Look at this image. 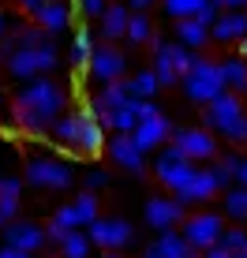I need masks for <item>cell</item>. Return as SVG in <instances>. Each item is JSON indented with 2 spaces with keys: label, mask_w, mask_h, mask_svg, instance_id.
<instances>
[{
  "label": "cell",
  "mask_w": 247,
  "mask_h": 258,
  "mask_svg": "<svg viewBox=\"0 0 247 258\" xmlns=\"http://www.w3.org/2000/svg\"><path fill=\"white\" fill-rule=\"evenodd\" d=\"M243 8H247V0H243Z\"/></svg>",
  "instance_id": "db71d44e"
},
{
  "label": "cell",
  "mask_w": 247,
  "mask_h": 258,
  "mask_svg": "<svg viewBox=\"0 0 247 258\" xmlns=\"http://www.w3.org/2000/svg\"><path fill=\"white\" fill-rule=\"evenodd\" d=\"M199 258H232V254H228L225 247H217V243H214V247H206V251H199Z\"/></svg>",
  "instance_id": "60d3db41"
},
{
  "label": "cell",
  "mask_w": 247,
  "mask_h": 258,
  "mask_svg": "<svg viewBox=\"0 0 247 258\" xmlns=\"http://www.w3.org/2000/svg\"><path fill=\"white\" fill-rule=\"evenodd\" d=\"M247 38V8H232V12H217V19L210 23V41H240Z\"/></svg>",
  "instance_id": "d6986e66"
},
{
  "label": "cell",
  "mask_w": 247,
  "mask_h": 258,
  "mask_svg": "<svg viewBox=\"0 0 247 258\" xmlns=\"http://www.w3.org/2000/svg\"><path fill=\"white\" fill-rule=\"evenodd\" d=\"M154 4H157V0H128L124 8H128V12H150Z\"/></svg>",
  "instance_id": "f35d334b"
},
{
  "label": "cell",
  "mask_w": 247,
  "mask_h": 258,
  "mask_svg": "<svg viewBox=\"0 0 247 258\" xmlns=\"http://www.w3.org/2000/svg\"><path fill=\"white\" fill-rule=\"evenodd\" d=\"M105 146H109V157L124 168V172L146 176V154L131 142V135H109V139H105Z\"/></svg>",
  "instance_id": "9a60e30c"
},
{
  "label": "cell",
  "mask_w": 247,
  "mask_h": 258,
  "mask_svg": "<svg viewBox=\"0 0 247 258\" xmlns=\"http://www.w3.org/2000/svg\"><path fill=\"white\" fill-rule=\"evenodd\" d=\"M12 30H15V19H12L8 12H0V38H8Z\"/></svg>",
  "instance_id": "ab89813d"
},
{
  "label": "cell",
  "mask_w": 247,
  "mask_h": 258,
  "mask_svg": "<svg viewBox=\"0 0 247 258\" xmlns=\"http://www.w3.org/2000/svg\"><path fill=\"white\" fill-rule=\"evenodd\" d=\"M90 52H94V34H90V26H79L75 38H72V49H68V60H72V68L86 71V60H90Z\"/></svg>",
  "instance_id": "484cf974"
},
{
  "label": "cell",
  "mask_w": 247,
  "mask_h": 258,
  "mask_svg": "<svg viewBox=\"0 0 247 258\" xmlns=\"http://www.w3.org/2000/svg\"><path fill=\"white\" fill-rule=\"evenodd\" d=\"M0 127H4V123H0Z\"/></svg>",
  "instance_id": "11a10c76"
},
{
  "label": "cell",
  "mask_w": 247,
  "mask_h": 258,
  "mask_svg": "<svg viewBox=\"0 0 247 258\" xmlns=\"http://www.w3.org/2000/svg\"><path fill=\"white\" fill-rule=\"evenodd\" d=\"M75 180V168L64 161V157H52V154H38L26 161V183L34 187H45V191H64L72 187Z\"/></svg>",
  "instance_id": "8992f818"
},
{
  "label": "cell",
  "mask_w": 247,
  "mask_h": 258,
  "mask_svg": "<svg viewBox=\"0 0 247 258\" xmlns=\"http://www.w3.org/2000/svg\"><path fill=\"white\" fill-rule=\"evenodd\" d=\"M0 195H8V199H19L23 195V180L15 172H0Z\"/></svg>",
  "instance_id": "d6a6232c"
},
{
  "label": "cell",
  "mask_w": 247,
  "mask_h": 258,
  "mask_svg": "<svg viewBox=\"0 0 247 258\" xmlns=\"http://www.w3.org/2000/svg\"><path fill=\"white\" fill-rule=\"evenodd\" d=\"M195 168L199 165H191L172 142H169V146H161V150H157V157H154V176L161 180V187H169V191H180L183 183L191 180Z\"/></svg>",
  "instance_id": "52a82bcc"
},
{
  "label": "cell",
  "mask_w": 247,
  "mask_h": 258,
  "mask_svg": "<svg viewBox=\"0 0 247 258\" xmlns=\"http://www.w3.org/2000/svg\"><path fill=\"white\" fill-rule=\"evenodd\" d=\"M236 187H247V157L240 161V168H236Z\"/></svg>",
  "instance_id": "7bdbcfd3"
},
{
  "label": "cell",
  "mask_w": 247,
  "mask_h": 258,
  "mask_svg": "<svg viewBox=\"0 0 247 258\" xmlns=\"http://www.w3.org/2000/svg\"><path fill=\"white\" fill-rule=\"evenodd\" d=\"M79 228V217H75V210H72V202L68 206H60L56 213L49 217V228H45V243H60L68 232H75Z\"/></svg>",
  "instance_id": "603a6c76"
},
{
  "label": "cell",
  "mask_w": 247,
  "mask_h": 258,
  "mask_svg": "<svg viewBox=\"0 0 247 258\" xmlns=\"http://www.w3.org/2000/svg\"><path fill=\"white\" fill-rule=\"evenodd\" d=\"M75 8L86 15V19H101V12L109 8V0H75Z\"/></svg>",
  "instance_id": "e575fe53"
},
{
  "label": "cell",
  "mask_w": 247,
  "mask_h": 258,
  "mask_svg": "<svg viewBox=\"0 0 247 258\" xmlns=\"http://www.w3.org/2000/svg\"><path fill=\"white\" fill-rule=\"evenodd\" d=\"M30 19H34V26H41V30L52 38V34H60V30L72 26V4H68V0H41Z\"/></svg>",
  "instance_id": "2e32d148"
},
{
  "label": "cell",
  "mask_w": 247,
  "mask_h": 258,
  "mask_svg": "<svg viewBox=\"0 0 247 258\" xmlns=\"http://www.w3.org/2000/svg\"><path fill=\"white\" fill-rule=\"evenodd\" d=\"M217 12H232V8H243V0H210Z\"/></svg>",
  "instance_id": "b9f144b4"
},
{
  "label": "cell",
  "mask_w": 247,
  "mask_h": 258,
  "mask_svg": "<svg viewBox=\"0 0 247 258\" xmlns=\"http://www.w3.org/2000/svg\"><path fill=\"white\" fill-rule=\"evenodd\" d=\"M4 109H8V97H4V90H0V116H4Z\"/></svg>",
  "instance_id": "c3c4849f"
},
{
  "label": "cell",
  "mask_w": 247,
  "mask_h": 258,
  "mask_svg": "<svg viewBox=\"0 0 247 258\" xmlns=\"http://www.w3.org/2000/svg\"><path fill=\"white\" fill-rule=\"evenodd\" d=\"M49 131H52V139H56L60 146H68L75 157H98L101 150H105V127L94 120L90 105L56 116Z\"/></svg>",
  "instance_id": "7a4b0ae2"
},
{
  "label": "cell",
  "mask_w": 247,
  "mask_h": 258,
  "mask_svg": "<svg viewBox=\"0 0 247 258\" xmlns=\"http://www.w3.org/2000/svg\"><path fill=\"white\" fill-rule=\"evenodd\" d=\"M128 19H131V12L124 4H109L101 12V34H105V41H120L124 38V30H128Z\"/></svg>",
  "instance_id": "7402d4cb"
},
{
  "label": "cell",
  "mask_w": 247,
  "mask_h": 258,
  "mask_svg": "<svg viewBox=\"0 0 247 258\" xmlns=\"http://www.w3.org/2000/svg\"><path fill=\"white\" fill-rule=\"evenodd\" d=\"M90 239H86L83 228H75V232H68L60 239V258H90Z\"/></svg>",
  "instance_id": "83f0119b"
},
{
  "label": "cell",
  "mask_w": 247,
  "mask_h": 258,
  "mask_svg": "<svg viewBox=\"0 0 247 258\" xmlns=\"http://www.w3.org/2000/svg\"><path fill=\"white\" fill-rule=\"evenodd\" d=\"M0 236H4V247H15V251H26V254L45 247V225H38V221H8L0 228Z\"/></svg>",
  "instance_id": "5bb4252c"
},
{
  "label": "cell",
  "mask_w": 247,
  "mask_h": 258,
  "mask_svg": "<svg viewBox=\"0 0 247 258\" xmlns=\"http://www.w3.org/2000/svg\"><path fill=\"white\" fill-rule=\"evenodd\" d=\"M221 139H228L232 146H247V116H240V120H236L232 127H228L225 135H221Z\"/></svg>",
  "instance_id": "836d02e7"
},
{
  "label": "cell",
  "mask_w": 247,
  "mask_h": 258,
  "mask_svg": "<svg viewBox=\"0 0 247 258\" xmlns=\"http://www.w3.org/2000/svg\"><path fill=\"white\" fill-rule=\"evenodd\" d=\"M15 213H19V199H8V195H0V228H4L8 221H15Z\"/></svg>",
  "instance_id": "8d00e7d4"
},
{
  "label": "cell",
  "mask_w": 247,
  "mask_h": 258,
  "mask_svg": "<svg viewBox=\"0 0 247 258\" xmlns=\"http://www.w3.org/2000/svg\"><path fill=\"white\" fill-rule=\"evenodd\" d=\"M60 64V49L49 41H41V45H26V49H15L12 60H8V75L15 79V83H30V79H41L49 75V71H56Z\"/></svg>",
  "instance_id": "277c9868"
},
{
  "label": "cell",
  "mask_w": 247,
  "mask_h": 258,
  "mask_svg": "<svg viewBox=\"0 0 247 258\" xmlns=\"http://www.w3.org/2000/svg\"><path fill=\"white\" fill-rule=\"evenodd\" d=\"M0 258H34V254H26V251H15V247H0Z\"/></svg>",
  "instance_id": "ee69618b"
},
{
  "label": "cell",
  "mask_w": 247,
  "mask_h": 258,
  "mask_svg": "<svg viewBox=\"0 0 247 258\" xmlns=\"http://www.w3.org/2000/svg\"><path fill=\"white\" fill-rule=\"evenodd\" d=\"M101 258H120V254H116V251H105V254H101Z\"/></svg>",
  "instance_id": "681fc988"
},
{
  "label": "cell",
  "mask_w": 247,
  "mask_h": 258,
  "mask_svg": "<svg viewBox=\"0 0 247 258\" xmlns=\"http://www.w3.org/2000/svg\"><path fill=\"white\" fill-rule=\"evenodd\" d=\"M176 195V202L180 206H202V202H210L217 195V183H214V172L210 168H195L191 172V180L183 183L180 191H172Z\"/></svg>",
  "instance_id": "e0dca14e"
},
{
  "label": "cell",
  "mask_w": 247,
  "mask_h": 258,
  "mask_svg": "<svg viewBox=\"0 0 247 258\" xmlns=\"http://www.w3.org/2000/svg\"><path fill=\"white\" fill-rule=\"evenodd\" d=\"M150 49H154V79H157V86H176V83H183V75L191 71V64H195V56L199 52H191V49H183L180 41H165V38H157L154 34V41H150Z\"/></svg>",
  "instance_id": "3957f363"
},
{
  "label": "cell",
  "mask_w": 247,
  "mask_h": 258,
  "mask_svg": "<svg viewBox=\"0 0 247 258\" xmlns=\"http://www.w3.org/2000/svg\"><path fill=\"white\" fill-rule=\"evenodd\" d=\"M217 68H221V83H225V90L240 94L243 86H247V60H243V56H228V60H217Z\"/></svg>",
  "instance_id": "cb8c5ba5"
},
{
  "label": "cell",
  "mask_w": 247,
  "mask_h": 258,
  "mask_svg": "<svg viewBox=\"0 0 247 258\" xmlns=\"http://www.w3.org/2000/svg\"><path fill=\"white\" fill-rule=\"evenodd\" d=\"M157 4L165 8V15H169V19H195L199 8H206L210 0H157Z\"/></svg>",
  "instance_id": "f546056e"
},
{
  "label": "cell",
  "mask_w": 247,
  "mask_h": 258,
  "mask_svg": "<svg viewBox=\"0 0 247 258\" xmlns=\"http://www.w3.org/2000/svg\"><path fill=\"white\" fill-rule=\"evenodd\" d=\"M217 247H225L228 254H240V251H247V232L243 228H225L217 236Z\"/></svg>",
  "instance_id": "1f68e13d"
},
{
  "label": "cell",
  "mask_w": 247,
  "mask_h": 258,
  "mask_svg": "<svg viewBox=\"0 0 247 258\" xmlns=\"http://www.w3.org/2000/svg\"><path fill=\"white\" fill-rule=\"evenodd\" d=\"M128 135H131V142H135L143 154H150V150H161L165 142L172 139V123H169V116H165V112H154V116L139 120Z\"/></svg>",
  "instance_id": "4fadbf2b"
},
{
  "label": "cell",
  "mask_w": 247,
  "mask_h": 258,
  "mask_svg": "<svg viewBox=\"0 0 247 258\" xmlns=\"http://www.w3.org/2000/svg\"><path fill=\"white\" fill-rule=\"evenodd\" d=\"M124 38L131 41V45H150L154 41V19H150L146 12H131V19H128V30H124Z\"/></svg>",
  "instance_id": "d4e9b609"
},
{
  "label": "cell",
  "mask_w": 247,
  "mask_h": 258,
  "mask_svg": "<svg viewBox=\"0 0 247 258\" xmlns=\"http://www.w3.org/2000/svg\"><path fill=\"white\" fill-rule=\"evenodd\" d=\"M86 239L94 247H101V251H120V247H128L135 239V228L124 217H98L86 225Z\"/></svg>",
  "instance_id": "30bf717a"
},
{
  "label": "cell",
  "mask_w": 247,
  "mask_h": 258,
  "mask_svg": "<svg viewBox=\"0 0 247 258\" xmlns=\"http://www.w3.org/2000/svg\"><path fill=\"white\" fill-rule=\"evenodd\" d=\"M243 97H247V86H243Z\"/></svg>",
  "instance_id": "f5cc1de1"
},
{
  "label": "cell",
  "mask_w": 247,
  "mask_h": 258,
  "mask_svg": "<svg viewBox=\"0 0 247 258\" xmlns=\"http://www.w3.org/2000/svg\"><path fill=\"white\" fill-rule=\"evenodd\" d=\"M124 90H128V97H139V101H154V94L161 90L154 79V71H139V75L124 79Z\"/></svg>",
  "instance_id": "4316f807"
},
{
  "label": "cell",
  "mask_w": 247,
  "mask_h": 258,
  "mask_svg": "<svg viewBox=\"0 0 247 258\" xmlns=\"http://www.w3.org/2000/svg\"><path fill=\"white\" fill-rule=\"evenodd\" d=\"M143 258H154V254H150V251H146V254H143Z\"/></svg>",
  "instance_id": "816d5d0a"
},
{
  "label": "cell",
  "mask_w": 247,
  "mask_h": 258,
  "mask_svg": "<svg viewBox=\"0 0 247 258\" xmlns=\"http://www.w3.org/2000/svg\"><path fill=\"white\" fill-rule=\"evenodd\" d=\"M15 4H19V8H23V12H26V15H34V8H38V4H41V0H15Z\"/></svg>",
  "instance_id": "f6af8a7d"
},
{
  "label": "cell",
  "mask_w": 247,
  "mask_h": 258,
  "mask_svg": "<svg viewBox=\"0 0 247 258\" xmlns=\"http://www.w3.org/2000/svg\"><path fill=\"white\" fill-rule=\"evenodd\" d=\"M146 225L157 228V232H169L183 221V206L176 199H165V195H157V199H146Z\"/></svg>",
  "instance_id": "ac0fdd59"
},
{
  "label": "cell",
  "mask_w": 247,
  "mask_h": 258,
  "mask_svg": "<svg viewBox=\"0 0 247 258\" xmlns=\"http://www.w3.org/2000/svg\"><path fill=\"white\" fill-rule=\"evenodd\" d=\"M240 116H247V109H243V97L232 94V90L217 94L214 101L202 109V123H206V131H214V135H225Z\"/></svg>",
  "instance_id": "9c48e42d"
},
{
  "label": "cell",
  "mask_w": 247,
  "mask_h": 258,
  "mask_svg": "<svg viewBox=\"0 0 247 258\" xmlns=\"http://www.w3.org/2000/svg\"><path fill=\"white\" fill-rule=\"evenodd\" d=\"M176 41H180L183 49H206L210 45V26H202V23H195V19H176Z\"/></svg>",
  "instance_id": "ffe728a7"
},
{
  "label": "cell",
  "mask_w": 247,
  "mask_h": 258,
  "mask_svg": "<svg viewBox=\"0 0 247 258\" xmlns=\"http://www.w3.org/2000/svg\"><path fill=\"white\" fill-rule=\"evenodd\" d=\"M150 254H154V258H199L188 243H183V236L176 232V228H169V232L157 236V243L150 247Z\"/></svg>",
  "instance_id": "44dd1931"
},
{
  "label": "cell",
  "mask_w": 247,
  "mask_h": 258,
  "mask_svg": "<svg viewBox=\"0 0 247 258\" xmlns=\"http://www.w3.org/2000/svg\"><path fill=\"white\" fill-rule=\"evenodd\" d=\"M172 146L180 150V154L188 157L191 165L217 157V139H214V131H206V127H183V131H172Z\"/></svg>",
  "instance_id": "7c38bea8"
},
{
  "label": "cell",
  "mask_w": 247,
  "mask_h": 258,
  "mask_svg": "<svg viewBox=\"0 0 247 258\" xmlns=\"http://www.w3.org/2000/svg\"><path fill=\"white\" fill-rule=\"evenodd\" d=\"M232 258H247V251H240V254H232Z\"/></svg>",
  "instance_id": "f907efd6"
},
{
  "label": "cell",
  "mask_w": 247,
  "mask_h": 258,
  "mask_svg": "<svg viewBox=\"0 0 247 258\" xmlns=\"http://www.w3.org/2000/svg\"><path fill=\"white\" fill-rule=\"evenodd\" d=\"M8 157H12V154H8V146H4V142H0V172H4V165H8Z\"/></svg>",
  "instance_id": "bcb514c9"
},
{
  "label": "cell",
  "mask_w": 247,
  "mask_h": 258,
  "mask_svg": "<svg viewBox=\"0 0 247 258\" xmlns=\"http://www.w3.org/2000/svg\"><path fill=\"white\" fill-rule=\"evenodd\" d=\"M225 217L247 221V187H228L225 191Z\"/></svg>",
  "instance_id": "4dcf8cb0"
},
{
  "label": "cell",
  "mask_w": 247,
  "mask_h": 258,
  "mask_svg": "<svg viewBox=\"0 0 247 258\" xmlns=\"http://www.w3.org/2000/svg\"><path fill=\"white\" fill-rule=\"evenodd\" d=\"M12 52H15V38L8 34V38H0V64H8V60H12Z\"/></svg>",
  "instance_id": "74e56055"
},
{
  "label": "cell",
  "mask_w": 247,
  "mask_h": 258,
  "mask_svg": "<svg viewBox=\"0 0 247 258\" xmlns=\"http://www.w3.org/2000/svg\"><path fill=\"white\" fill-rule=\"evenodd\" d=\"M72 210H75V217H79V228H86L90 221L101 217V213H98V195H94V191H79V199L72 202Z\"/></svg>",
  "instance_id": "f1b7e54d"
},
{
  "label": "cell",
  "mask_w": 247,
  "mask_h": 258,
  "mask_svg": "<svg viewBox=\"0 0 247 258\" xmlns=\"http://www.w3.org/2000/svg\"><path fill=\"white\" fill-rule=\"evenodd\" d=\"M180 236H183V243L191 247V251H206V247H214L217 243V236L225 232V217L221 213H195V217H183L180 221Z\"/></svg>",
  "instance_id": "ba28073f"
},
{
  "label": "cell",
  "mask_w": 247,
  "mask_h": 258,
  "mask_svg": "<svg viewBox=\"0 0 247 258\" xmlns=\"http://www.w3.org/2000/svg\"><path fill=\"white\" fill-rule=\"evenodd\" d=\"M183 94H188V101H195V105H210L217 94H225V83H221V68H217V60L195 56L191 71L183 75Z\"/></svg>",
  "instance_id": "5b68a950"
},
{
  "label": "cell",
  "mask_w": 247,
  "mask_h": 258,
  "mask_svg": "<svg viewBox=\"0 0 247 258\" xmlns=\"http://www.w3.org/2000/svg\"><path fill=\"white\" fill-rule=\"evenodd\" d=\"M101 187H109V172H105V168H90V172H86V191L98 195Z\"/></svg>",
  "instance_id": "d590c367"
},
{
  "label": "cell",
  "mask_w": 247,
  "mask_h": 258,
  "mask_svg": "<svg viewBox=\"0 0 247 258\" xmlns=\"http://www.w3.org/2000/svg\"><path fill=\"white\" fill-rule=\"evenodd\" d=\"M236 45H240V56H247V38H240Z\"/></svg>",
  "instance_id": "7dc6e473"
},
{
  "label": "cell",
  "mask_w": 247,
  "mask_h": 258,
  "mask_svg": "<svg viewBox=\"0 0 247 258\" xmlns=\"http://www.w3.org/2000/svg\"><path fill=\"white\" fill-rule=\"evenodd\" d=\"M86 71H90V79L98 86H105V83H120L124 79V71H128V52L124 49H116V45H94V52H90V60H86Z\"/></svg>",
  "instance_id": "8fae6325"
},
{
  "label": "cell",
  "mask_w": 247,
  "mask_h": 258,
  "mask_svg": "<svg viewBox=\"0 0 247 258\" xmlns=\"http://www.w3.org/2000/svg\"><path fill=\"white\" fill-rule=\"evenodd\" d=\"M68 109V86H60L56 79H30V83L19 86L12 101V127L23 131V135H49L52 120L64 116Z\"/></svg>",
  "instance_id": "6da1fadb"
}]
</instances>
